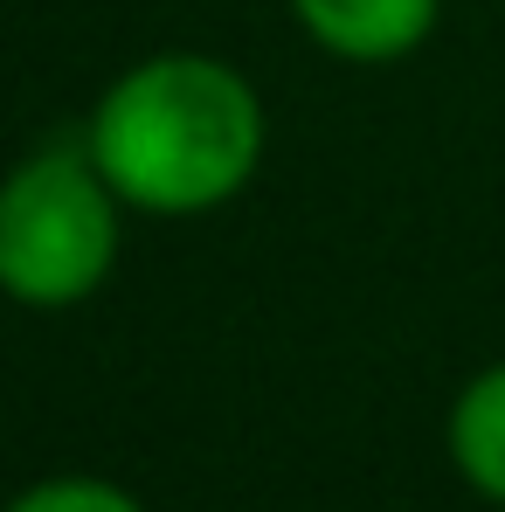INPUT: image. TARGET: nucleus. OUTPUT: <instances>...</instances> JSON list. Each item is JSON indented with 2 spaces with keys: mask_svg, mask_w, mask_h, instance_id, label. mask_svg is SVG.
<instances>
[{
  "mask_svg": "<svg viewBox=\"0 0 505 512\" xmlns=\"http://www.w3.org/2000/svg\"><path fill=\"white\" fill-rule=\"evenodd\" d=\"M84 146L125 208L180 222L250 187L270 146V118L236 63L201 49H160L111 77L84 118Z\"/></svg>",
  "mask_w": 505,
  "mask_h": 512,
  "instance_id": "1",
  "label": "nucleus"
},
{
  "mask_svg": "<svg viewBox=\"0 0 505 512\" xmlns=\"http://www.w3.org/2000/svg\"><path fill=\"white\" fill-rule=\"evenodd\" d=\"M125 201L84 139H56L0 173V291L28 312H70L111 284Z\"/></svg>",
  "mask_w": 505,
  "mask_h": 512,
  "instance_id": "2",
  "label": "nucleus"
},
{
  "mask_svg": "<svg viewBox=\"0 0 505 512\" xmlns=\"http://www.w3.org/2000/svg\"><path fill=\"white\" fill-rule=\"evenodd\" d=\"M291 21L339 63H402L443 21V0H291Z\"/></svg>",
  "mask_w": 505,
  "mask_h": 512,
  "instance_id": "3",
  "label": "nucleus"
},
{
  "mask_svg": "<svg viewBox=\"0 0 505 512\" xmlns=\"http://www.w3.org/2000/svg\"><path fill=\"white\" fill-rule=\"evenodd\" d=\"M443 443H450L457 478H464L478 499L505 506V360L478 367V374L457 388L450 423H443Z\"/></svg>",
  "mask_w": 505,
  "mask_h": 512,
  "instance_id": "4",
  "label": "nucleus"
},
{
  "mask_svg": "<svg viewBox=\"0 0 505 512\" xmlns=\"http://www.w3.org/2000/svg\"><path fill=\"white\" fill-rule=\"evenodd\" d=\"M0 512H146L125 485H111V478H84V471H70V478H42V485H28V492H14Z\"/></svg>",
  "mask_w": 505,
  "mask_h": 512,
  "instance_id": "5",
  "label": "nucleus"
}]
</instances>
